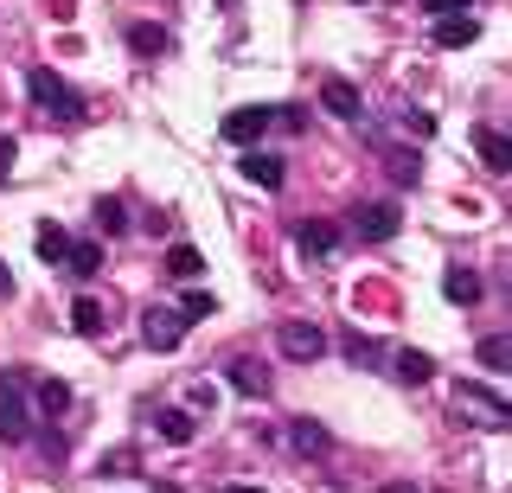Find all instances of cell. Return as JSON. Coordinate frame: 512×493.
<instances>
[{"instance_id":"23","label":"cell","mask_w":512,"mask_h":493,"mask_svg":"<svg viewBox=\"0 0 512 493\" xmlns=\"http://www.w3.org/2000/svg\"><path fill=\"white\" fill-rule=\"evenodd\" d=\"M90 212H96V231H103V237H122V231H128V212H122V199H96Z\"/></svg>"},{"instance_id":"35","label":"cell","mask_w":512,"mask_h":493,"mask_svg":"<svg viewBox=\"0 0 512 493\" xmlns=\"http://www.w3.org/2000/svg\"><path fill=\"white\" fill-rule=\"evenodd\" d=\"M218 7H237V0H218Z\"/></svg>"},{"instance_id":"6","label":"cell","mask_w":512,"mask_h":493,"mask_svg":"<svg viewBox=\"0 0 512 493\" xmlns=\"http://www.w3.org/2000/svg\"><path fill=\"white\" fill-rule=\"evenodd\" d=\"M141 340L160 346V353H173V346L186 340V321H180L173 308H148V314H141Z\"/></svg>"},{"instance_id":"33","label":"cell","mask_w":512,"mask_h":493,"mask_svg":"<svg viewBox=\"0 0 512 493\" xmlns=\"http://www.w3.org/2000/svg\"><path fill=\"white\" fill-rule=\"evenodd\" d=\"M378 493H416V487H410V481H384Z\"/></svg>"},{"instance_id":"9","label":"cell","mask_w":512,"mask_h":493,"mask_svg":"<svg viewBox=\"0 0 512 493\" xmlns=\"http://www.w3.org/2000/svg\"><path fill=\"white\" fill-rule=\"evenodd\" d=\"M295 244H301V257H333V250H340V225H327V218H308V225L295 231Z\"/></svg>"},{"instance_id":"12","label":"cell","mask_w":512,"mask_h":493,"mask_svg":"<svg viewBox=\"0 0 512 493\" xmlns=\"http://www.w3.org/2000/svg\"><path fill=\"white\" fill-rule=\"evenodd\" d=\"M224 378H231V391H244V397H269V372L256 359H231V365H224Z\"/></svg>"},{"instance_id":"10","label":"cell","mask_w":512,"mask_h":493,"mask_svg":"<svg viewBox=\"0 0 512 493\" xmlns=\"http://www.w3.org/2000/svg\"><path fill=\"white\" fill-rule=\"evenodd\" d=\"M288 442H295V455H327L333 449V436H327V423H314V417H295V423H288Z\"/></svg>"},{"instance_id":"31","label":"cell","mask_w":512,"mask_h":493,"mask_svg":"<svg viewBox=\"0 0 512 493\" xmlns=\"http://www.w3.org/2000/svg\"><path fill=\"white\" fill-rule=\"evenodd\" d=\"M13 154H20V141H13V135H0V180L13 173Z\"/></svg>"},{"instance_id":"16","label":"cell","mask_w":512,"mask_h":493,"mask_svg":"<svg viewBox=\"0 0 512 493\" xmlns=\"http://www.w3.org/2000/svg\"><path fill=\"white\" fill-rule=\"evenodd\" d=\"M103 301H96V295H77L71 301V333H84V340H96V333H103Z\"/></svg>"},{"instance_id":"2","label":"cell","mask_w":512,"mask_h":493,"mask_svg":"<svg viewBox=\"0 0 512 493\" xmlns=\"http://www.w3.org/2000/svg\"><path fill=\"white\" fill-rule=\"evenodd\" d=\"M32 436V410H26V372L0 378V442H26Z\"/></svg>"},{"instance_id":"22","label":"cell","mask_w":512,"mask_h":493,"mask_svg":"<svg viewBox=\"0 0 512 493\" xmlns=\"http://www.w3.org/2000/svg\"><path fill=\"white\" fill-rule=\"evenodd\" d=\"M39 257L58 269L64 257H71V231H64V225H39Z\"/></svg>"},{"instance_id":"4","label":"cell","mask_w":512,"mask_h":493,"mask_svg":"<svg viewBox=\"0 0 512 493\" xmlns=\"http://www.w3.org/2000/svg\"><path fill=\"white\" fill-rule=\"evenodd\" d=\"M276 346L288 359H301V365H314L320 353H327V333H320L314 321H282V333H276Z\"/></svg>"},{"instance_id":"19","label":"cell","mask_w":512,"mask_h":493,"mask_svg":"<svg viewBox=\"0 0 512 493\" xmlns=\"http://www.w3.org/2000/svg\"><path fill=\"white\" fill-rule=\"evenodd\" d=\"M384 173H391V186H416V180H423V161H416L410 148H391V154H384Z\"/></svg>"},{"instance_id":"32","label":"cell","mask_w":512,"mask_h":493,"mask_svg":"<svg viewBox=\"0 0 512 493\" xmlns=\"http://www.w3.org/2000/svg\"><path fill=\"white\" fill-rule=\"evenodd\" d=\"M7 295H13V269L0 263V301H7Z\"/></svg>"},{"instance_id":"34","label":"cell","mask_w":512,"mask_h":493,"mask_svg":"<svg viewBox=\"0 0 512 493\" xmlns=\"http://www.w3.org/2000/svg\"><path fill=\"white\" fill-rule=\"evenodd\" d=\"M224 493H263V487H224Z\"/></svg>"},{"instance_id":"8","label":"cell","mask_w":512,"mask_h":493,"mask_svg":"<svg viewBox=\"0 0 512 493\" xmlns=\"http://www.w3.org/2000/svg\"><path fill=\"white\" fill-rule=\"evenodd\" d=\"M474 39H480L474 13H448V20H436V45H442V52H468Z\"/></svg>"},{"instance_id":"14","label":"cell","mask_w":512,"mask_h":493,"mask_svg":"<svg viewBox=\"0 0 512 493\" xmlns=\"http://www.w3.org/2000/svg\"><path fill=\"white\" fill-rule=\"evenodd\" d=\"M442 295L448 301H455V308H474V301H480V276H474V269H448V276H442Z\"/></svg>"},{"instance_id":"29","label":"cell","mask_w":512,"mask_h":493,"mask_svg":"<svg viewBox=\"0 0 512 493\" xmlns=\"http://www.w3.org/2000/svg\"><path fill=\"white\" fill-rule=\"evenodd\" d=\"M423 13H436V20H448V13H468V0H416Z\"/></svg>"},{"instance_id":"30","label":"cell","mask_w":512,"mask_h":493,"mask_svg":"<svg viewBox=\"0 0 512 493\" xmlns=\"http://www.w3.org/2000/svg\"><path fill=\"white\" fill-rule=\"evenodd\" d=\"M103 474H135V455L116 449V455H103Z\"/></svg>"},{"instance_id":"13","label":"cell","mask_w":512,"mask_h":493,"mask_svg":"<svg viewBox=\"0 0 512 493\" xmlns=\"http://www.w3.org/2000/svg\"><path fill=\"white\" fill-rule=\"evenodd\" d=\"M237 173H244L250 186H263V193H276V186H282V161H269V154H256V148L237 161Z\"/></svg>"},{"instance_id":"28","label":"cell","mask_w":512,"mask_h":493,"mask_svg":"<svg viewBox=\"0 0 512 493\" xmlns=\"http://www.w3.org/2000/svg\"><path fill=\"white\" fill-rule=\"evenodd\" d=\"M404 129H410L416 141H429V135H436V116H423V109H404Z\"/></svg>"},{"instance_id":"5","label":"cell","mask_w":512,"mask_h":493,"mask_svg":"<svg viewBox=\"0 0 512 493\" xmlns=\"http://www.w3.org/2000/svg\"><path fill=\"white\" fill-rule=\"evenodd\" d=\"M218 135L231 141V148H250L256 135H269V109H263V103H244V109H231V116L218 122Z\"/></svg>"},{"instance_id":"18","label":"cell","mask_w":512,"mask_h":493,"mask_svg":"<svg viewBox=\"0 0 512 493\" xmlns=\"http://www.w3.org/2000/svg\"><path fill=\"white\" fill-rule=\"evenodd\" d=\"M154 429H160L167 442H180V449H186L192 436H199V423H192V410H160V417H154Z\"/></svg>"},{"instance_id":"20","label":"cell","mask_w":512,"mask_h":493,"mask_svg":"<svg viewBox=\"0 0 512 493\" xmlns=\"http://www.w3.org/2000/svg\"><path fill=\"white\" fill-rule=\"evenodd\" d=\"M64 269H71V276H96V269H103V244H96V237H84V244H71V257H64Z\"/></svg>"},{"instance_id":"11","label":"cell","mask_w":512,"mask_h":493,"mask_svg":"<svg viewBox=\"0 0 512 493\" xmlns=\"http://www.w3.org/2000/svg\"><path fill=\"white\" fill-rule=\"evenodd\" d=\"M391 372L404 378V385H429V378H436V359H429L423 346H404V353H391Z\"/></svg>"},{"instance_id":"21","label":"cell","mask_w":512,"mask_h":493,"mask_svg":"<svg viewBox=\"0 0 512 493\" xmlns=\"http://www.w3.org/2000/svg\"><path fill=\"white\" fill-rule=\"evenodd\" d=\"M32 391H39V410H45V417H64V410H71V385H64V378H39Z\"/></svg>"},{"instance_id":"24","label":"cell","mask_w":512,"mask_h":493,"mask_svg":"<svg viewBox=\"0 0 512 493\" xmlns=\"http://www.w3.org/2000/svg\"><path fill=\"white\" fill-rule=\"evenodd\" d=\"M173 314H180V321H212V314H218V295H205V289H186Z\"/></svg>"},{"instance_id":"25","label":"cell","mask_w":512,"mask_h":493,"mask_svg":"<svg viewBox=\"0 0 512 493\" xmlns=\"http://www.w3.org/2000/svg\"><path fill=\"white\" fill-rule=\"evenodd\" d=\"M199 269H205V257H199V250H192V244H173V250H167V276L192 282V276H199Z\"/></svg>"},{"instance_id":"7","label":"cell","mask_w":512,"mask_h":493,"mask_svg":"<svg viewBox=\"0 0 512 493\" xmlns=\"http://www.w3.org/2000/svg\"><path fill=\"white\" fill-rule=\"evenodd\" d=\"M320 103H327V116H340V122H359V116H365L359 90H352L346 77H327V84H320Z\"/></svg>"},{"instance_id":"27","label":"cell","mask_w":512,"mask_h":493,"mask_svg":"<svg viewBox=\"0 0 512 493\" xmlns=\"http://www.w3.org/2000/svg\"><path fill=\"white\" fill-rule=\"evenodd\" d=\"M474 359L487 365V372H506V359H512V346H506V333H487V340L474 346Z\"/></svg>"},{"instance_id":"3","label":"cell","mask_w":512,"mask_h":493,"mask_svg":"<svg viewBox=\"0 0 512 493\" xmlns=\"http://www.w3.org/2000/svg\"><path fill=\"white\" fill-rule=\"evenodd\" d=\"M397 231H404V212H397L391 199H372V205H352V237H359V244H391Z\"/></svg>"},{"instance_id":"15","label":"cell","mask_w":512,"mask_h":493,"mask_svg":"<svg viewBox=\"0 0 512 493\" xmlns=\"http://www.w3.org/2000/svg\"><path fill=\"white\" fill-rule=\"evenodd\" d=\"M474 148H480V161H487L493 173H506L512 167V141L500 129H474Z\"/></svg>"},{"instance_id":"17","label":"cell","mask_w":512,"mask_h":493,"mask_svg":"<svg viewBox=\"0 0 512 493\" xmlns=\"http://www.w3.org/2000/svg\"><path fill=\"white\" fill-rule=\"evenodd\" d=\"M167 33H160V26H148V20H141V26H128V52H135V58H160V52H167Z\"/></svg>"},{"instance_id":"1","label":"cell","mask_w":512,"mask_h":493,"mask_svg":"<svg viewBox=\"0 0 512 493\" xmlns=\"http://www.w3.org/2000/svg\"><path fill=\"white\" fill-rule=\"evenodd\" d=\"M26 90H32V103H39L52 122H84V97H77V90L64 84L58 71H45V65H39V71L26 77Z\"/></svg>"},{"instance_id":"26","label":"cell","mask_w":512,"mask_h":493,"mask_svg":"<svg viewBox=\"0 0 512 493\" xmlns=\"http://www.w3.org/2000/svg\"><path fill=\"white\" fill-rule=\"evenodd\" d=\"M340 346H346V359H352V365H378V359H384V346H378V340H365L359 327H346V340H340Z\"/></svg>"}]
</instances>
